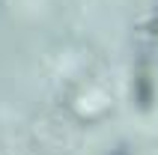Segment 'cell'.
I'll use <instances>...</instances> for the list:
<instances>
[{
    "mask_svg": "<svg viewBox=\"0 0 158 155\" xmlns=\"http://www.w3.org/2000/svg\"><path fill=\"white\" fill-rule=\"evenodd\" d=\"M149 27H152V30H155V33H158V18H155V21H152V24H149Z\"/></svg>",
    "mask_w": 158,
    "mask_h": 155,
    "instance_id": "3",
    "label": "cell"
},
{
    "mask_svg": "<svg viewBox=\"0 0 158 155\" xmlns=\"http://www.w3.org/2000/svg\"><path fill=\"white\" fill-rule=\"evenodd\" d=\"M134 102L140 111L152 107V75L146 66H137V72H134Z\"/></svg>",
    "mask_w": 158,
    "mask_h": 155,
    "instance_id": "1",
    "label": "cell"
},
{
    "mask_svg": "<svg viewBox=\"0 0 158 155\" xmlns=\"http://www.w3.org/2000/svg\"><path fill=\"white\" fill-rule=\"evenodd\" d=\"M110 155H128V149H114Z\"/></svg>",
    "mask_w": 158,
    "mask_h": 155,
    "instance_id": "2",
    "label": "cell"
}]
</instances>
